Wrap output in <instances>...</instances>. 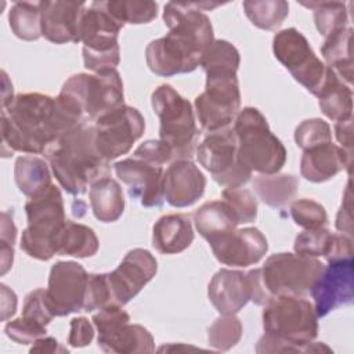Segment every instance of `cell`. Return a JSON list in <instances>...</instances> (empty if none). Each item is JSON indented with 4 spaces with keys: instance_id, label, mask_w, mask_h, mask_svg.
<instances>
[{
    "instance_id": "obj_1",
    "label": "cell",
    "mask_w": 354,
    "mask_h": 354,
    "mask_svg": "<svg viewBox=\"0 0 354 354\" xmlns=\"http://www.w3.org/2000/svg\"><path fill=\"white\" fill-rule=\"evenodd\" d=\"M83 122L87 120L80 108L61 94H17L1 106V155L44 153L51 142Z\"/></svg>"
},
{
    "instance_id": "obj_2",
    "label": "cell",
    "mask_w": 354,
    "mask_h": 354,
    "mask_svg": "<svg viewBox=\"0 0 354 354\" xmlns=\"http://www.w3.org/2000/svg\"><path fill=\"white\" fill-rule=\"evenodd\" d=\"M210 3H174L165 6L166 36L152 40L145 48V61L151 72L169 77L195 71L203 53L213 43V26L201 8H213Z\"/></svg>"
},
{
    "instance_id": "obj_3",
    "label": "cell",
    "mask_w": 354,
    "mask_h": 354,
    "mask_svg": "<svg viewBox=\"0 0 354 354\" xmlns=\"http://www.w3.org/2000/svg\"><path fill=\"white\" fill-rule=\"evenodd\" d=\"M59 185L72 195L84 194L94 181L109 174V162L97 151L94 126L80 123L51 142L44 151Z\"/></svg>"
},
{
    "instance_id": "obj_4",
    "label": "cell",
    "mask_w": 354,
    "mask_h": 354,
    "mask_svg": "<svg viewBox=\"0 0 354 354\" xmlns=\"http://www.w3.org/2000/svg\"><path fill=\"white\" fill-rule=\"evenodd\" d=\"M28 227L21 236V249L33 259L50 260L58 253V236L66 217L59 188L50 184L25 203Z\"/></svg>"
},
{
    "instance_id": "obj_5",
    "label": "cell",
    "mask_w": 354,
    "mask_h": 354,
    "mask_svg": "<svg viewBox=\"0 0 354 354\" xmlns=\"http://www.w3.org/2000/svg\"><path fill=\"white\" fill-rule=\"evenodd\" d=\"M239 162L252 173L275 174L286 162V149L270 130L264 115L253 106L238 112L234 120Z\"/></svg>"
},
{
    "instance_id": "obj_6",
    "label": "cell",
    "mask_w": 354,
    "mask_h": 354,
    "mask_svg": "<svg viewBox=\"0 0 354 354\" xmlns=\"http://www.w3.org/2000/svg\"><path fill=\"white\" fill-rule=\"evenodd\" d=\"M151 104L159 118V140L171 149L173 162L191 159L199 136L191 102L170 84H160L152 91Z\"/></svg>"
},
{
    "instance_id": "obj_7",
    "label": "cell",
    "mask_w": 354,
    "mask_h": 354,
    "mask_svg": "<svg viewBox=\"0 0 354 354\" xmlns=\"http://www.w3.org/2000/svg\"><path fill=\"white\" fill-rule=\"evenodd\" d=\"M263 328L266 333L285 342L292 353H307L318 335V315L308 300L279 296L264 306Z\"/></svg>"
},
{
    "instance_id": "obj_8",
    "label": "cell",
    "mask_w": 354,
    "mask_h": 354,
    "mask_svg": "<svg viewBox=\"0 0 354 354\" xmlns=\"http://www.w3.org/2000/svg\"><path fill=\"white\" fill-rule=\"evenodd\" d=\"M123 26L108 12L104 1L86 6L79 26V40L83 43V62L88 71L97 73L116 69L120 61L118 36Z\"/></svg>"
},
{
    "instance_id": "obj_9",
    "label": "cell",
    "mask_w": 354,
    "mask_h": 354,
    "mask_svg": "<svg viewBox=\"0 0 354 354\" xmlns=\"http://www.w3.org/2000/svg\"><path fill=\"white\" fill-rule=\"evenodd\" d=\"M324 264L317 257L297 253L271 254L261 268H259L263 288L272 300L279 296L307 295L324 270Z\"/></svg>"
},
{
    "instance_id": "obj_10",
    "label": "cell",
    "mask_w": 354,
    "mask_h": 354,
    "mask_svg": "<svg viewBox=\"0 0 354 354\" xmlns=\"http://www.w3.org/2000/svg\"><path fill=\"white\" fill-rule=\"evenodd\" d=\"M59 94L77 105L91 120L124 105L123 83L116 69L73 75L64 83Z\"/></svg>"
},
{
    "instance_id": "obj_11",
    "label": "cell",
    "mask_w": 354,
    "mask_h": 354,
    "mask_svg": "<svg viewBox=\"0 0 354 354\" xmlns=\"http://www.w3.org/2000/svg\"><path fill=\"white\" fill-rule=\"evenodd\" d=\"M195 113L201 127L213 133L235 120L241 108L236 73H207L206 87L195 98Z\"/></svg>"
},
{
    "instance_id": "obj_12",
    "label": "cell",
    "mask_w": 354,
    "mask_h": 354,
    "mask_svg": "<svg viewBox=\"0 0 354 354\" xmlns=\"http://www.w3.org/2000/svg\"><path fill=\"white\" fill-rule=\"evenodd\" d=\"M238 144L232 127L209 133L196 147V158L213 177L225 188H239L246 184L252 171L238 159Z\"/></svg>"
},
{
    "instance_id": "obj_13",
    "label": "cell",
    "mask_w": 354,
    "mask_h": 354,
    "mask_svg": "<svg viewBox=\"0 0 354 354\" xmlns=\"http://www.w3.org/2000/svg\"><path fill=\"white\" fill-rule=\"evenodd\" d=\"M272 51L295 80L317 97L326 77L328 66L315 55L304 35L296 28H288L275 33Z\"/></svg>"
},
{
    "instance_id": "obj_14",
    "label": "cell",
    "mask_w": 354,
    "mask_h": 354,
    "mask_svg": "<svg viewBox=\"0 0 354 354\" xmlns=\"http://www.w3.org/2000/svg\"><path fill=\"white\" fill-rule=\"evenodd\" d=\"M94 144L105 160L127 153L144 134L145 120L130 105L118 106L94 120Z\"/></svg>"
},
{
    "instance_id": "obj_15",
    "label": "cell",
    "mask_w": 354,
    "mask_h": 354,
    "mask_svg": "<svg viewBox=\"0 0 354 354\" xmlns=\"http://www.w3.org/2000/svg\"><path fill=\"white\" fill-rule=\"evenodd\" d=\"M87 281L88 274L76 261H57L51 267L46 292L55 317L83 311Z\"/></svg>"
},
{
    "instance_id": "obj_16",
    "label": "cell",
    "mask_w": 354,
    "mask_h": 354,
    "mask_svg": "<svg viewBox=\"0 0 354 354\" xmlns=\"http://www.w3.org/2000/svg\"><path fill=\"white\" fill-rule=\"evenodd\" d=\"M314 308L319 317L328 315L337 307L353 303L354 261L353 259L328 263L310 289Z\"/></svg>"
},
{
    "instance_id": "obj_17",
    "label": "cell",
    "mask_w": 354,
    "mask_h": 354,
    "mask_svg": "<svg viewBox=\"0 0 354 354\" xmlns=\"http://www.w3.org/2000/svg\"><path fill=\"white\" fill-rule=\"evenodd\" d=\"M156 271L158 263L151 252L141 248L129 250L118 268L108 272L115 303L127 304L155 277Z\"/></svg>"
},
{
    "instance_id": "obj_18",
    "label": "cell",
    "mask_w": 354,
    "mask_h": 354,
    "mask_svg": "<svg viewBox=\"0 0 354 354\" xmlns=\"http://www.w3.org/2000/svg\"><path fill=\"white\" fill-rule=\"evenodd\" d=\"M118 178L129 187V195L137 199L144 207L162 206L163 176L162 166L152 165L138 158H127L113 165Z\"/></svg>"
},
{
    "instance_id": "obj_19",
    "label": "cell",
    "mask_w": 354,
    "mask_h": 354,
    "mask_svg": "<svg viewBox=\"0 0 354 354\" xmlns=\"http://www.w3.org/2000/svg\"><path fill=\"white\" fill-rule=\"evenodd\" d=\"M214 257L232 267H248L259 263L267 253L264 234L254 227L234 230L207 241Z\"/></svg>"
},
{
    "instance_id": "obj_20",
    "label": "cell",
    "mask_w": 354,
    "mask_h": 354,
    "mask_svg": "<svg viewBox=\"0 0 354 354\" xmlns=\"http://www.w3.org/2000/svg\"><path fill=\"white\" fill-rule=\"evenodd\" d=\"M206 177L191 159L174 160L163 176V196L174 207L194 205L205 192Z\"/></svg>"
},
{
    "instance_id": "obj_21",
    "label": "cell",
    "mask_w": 354,
    "mask_h": 354,
    "mask_svg": "<svg viewBox=\"0 0 354 354\" xmlns=\"http://www.w3.org/2000/svg\"><path fill=\"white\" fill-rule=\"evenodd\" d=\"M86 3L41 1V36L55 44L79 43V26Z\"/></svg>"
},
{
    "instance_id": "obj_22",
    "label": "cell",
    "mask_w": 354,
    "mask_h": 354,
    "mask_svg": "<svg viewBox=\"0 0 354 354\" xmlns=\"http://www.w3.org/2000/svg\"><path fill=\"white\" fill-rule=\"evenodd\" d=\"M207 296L220 314H236L250 300L248 272L227 268L218 270L209 282Z\"/></svg>"
},
{
    "instance_id": "obj_23",
    "label": "cell",
    "mask_w": 354,
    "mask_h": 354,
    "mask_svg": "<svg viewBox=\"0 0 354 354\" xmlns=\"http://www.w3.org/2000/svg\"><path fill=\"white\" fill-rule=\"evenodd\" d=\"M351 165L353 156L330 141L303 151L300 173L311 183H322L335 177L343 169H347L351 176Z\"/></svg>"
},
{
    "instance_id": "obj_24",
    "label": "cell",
    "mask_w": 354,
    "mask_h": 354,
    "mask_svg": "<svg viewBox=\"0 0 354 354\" xmlns=\"http://www.w3.org/2000/svg\"><path fill=\"white\" fill-rule=\"evenodd\" d=\"M194 230L187 214L162 216L152 228V246L162 254H176L189 248Z\"/></svg>"
},
{
    "instance_id": "obj_25",
    "label": "cell",
    "mask_w": 354,
    "mask_h": 354,
    "mask_svg": "<svg viewBox=\"0 0 354 354\" xmlns=\"http://www.w3.org/2000/svg\"><path fill=\"white\" fill-rule=\"evenodd\" d=\"M98 347L111 354L152 353L155 350L153 337L149 330L137 324H124L116 330L98 335Z\"/></svg>"
},
{
    "instance_id": "obj_26",
    "label": "cell",
    "mask_w": 354,
    "mask_h": 354,
    "mask_svg": "<svg viewBox=\"0 0 354 354\" xmlns=\"http://www.w3.org/2000/svg\"><path fill=\"white\" fill-rule=\"evenodd\" d=\"M317 97L322 113L330 120L340 122L353 118V91L329 66Z\"/></svg>"
},
{
    "instance_id": "obj_27",
    "label": "cell",
    "mask_w": 354,
    "mask_h": 354,
    "mask_svg": "<svg viewBox=\"0 0 354 354\" xmlns=\"http://www.w3.org/2000/svg\"><path fill=\"white\" fill-rule=\"evenodd\" d=\"M90 206L97 220L102 223L116 221L124 210L123 191L119 183L109 176L90 185Z\"/></svg>"
},
{
    "instance_id": "obj_28",
    "label": "cell",
    "mask_w": 354,
    "mask_h": 354,
    "mask_svg": "<svg viewBox=\"0 0 354 354\" xmlns=\"http://www.w3.org/2000/svg\"><path fill=\"white\" fill-rule=\"evenodd\" d=\"M194 223L198 232L206 239L236 230L238 218L225 201H210L203 203L194 213Z\"/></svg>"
},
{
    "instance_id": "obj_29",
    "label": "cell",
    "mask_w": 354,
    "mask_h": 354,
    "mask_svg": "<svg viewBox=\"0 0 354 354\" xmlns=\"http://www.w3.org/2000/svg\"><path fill=\"white\" fill-rule=\"evenodd\" d=\"M353 29H346L330 35L325 39L321 54L328 65L342 80L351 83L353 80V57H351Z\"/></svg>"
},
{
    "instance_id": "obj_30",
    "label": "cell",
    "mask_w": 354,
    "mask_h": 354,
    "mask_svg": "<svg viewBox=\"0 0 354 354\" xmlns=\"http://www.w3.org/2000/svg\"><path fill=\"white\" fill-rule=\"evenodd\" d=\"M256 195L271 207H283L295 198L299 180L293 174H260L253 180Z\"/></svg>"
},
{
    "instance_id": "obj_31",
    "label": "cell",
    "mask_w": 354,
    "mask_h": 354,
    "mask_svg": "<svg viewBox=\"0 0 354 354\" xmlns=\"http://www.w3.org/2000/svg\"><path fill=\"white\" fill-rule=\"evenodd\" d=\"M100 242L93 228L66 220L58 236V253L75 257H91L98 252Z\"/></svg>"
},
{
    "instance_id": "obj_32",
    "label": "cell",
    "mask_w": 354,
    "mask_h": 354,
    "mask_svg": "<svg viewBox=\"0 0 354 354\" xmlns=\"http://www.w3.org/2000/svg\"><path fill=\"white\" fill-rule=\"evenodd\" d=\"M14 178L18 189L29 198L51 184L47 162L33 155L19 156L15 160Z\"/></svg>"
},
{
    "instance_id": "obj_33",
    "label": "cell",
    "mask_w": 354,
    "mask_h": 354,
    "mask_svg": "<svg viewBox=\"0 0 354 354\" xmlns=\"http://www.w3.org/2000/svg\"><path fill=\"white\" fill-rule=\"evenodd\" d=\"M12 33L26 41L41 36V1H17L8 12Z\"/></svg>"
},
{
    "instance_id": "obj_34",
    "label": "cell",
    "mask_w": 354,
    "mask_h": 354,
    "mask_svg": "<svg viewBox=\"0 0 354 354\" xmlns=\"http://www.w3.org/2000/svg\"><path fill=\"white\" fill-rule=\"evenodd\" d=\"M243 10L254 26L274 30L288 17L289 4L285 0H248L243 1Z\"/></svg>"
},
{
    "instance_id": "obj_35",
    "label": "cell",
    "mask_w": 354,
    "mask_h": 354,
    "mask_svg": "<svg viewBox=\"0 0 354 354\" xmlns=\"http://www.w3.org/2000/svg\"><path fill=\"white\" fill-rule=\"evenodd\" d=\"M314 10L315 26L325 39L347 28L348 11L342 1H310L301 3Z\"/></svg>"
},
{
    "instance_id": "obj_36",
    "label": "cell",
    "mask_w": 354,
    "mask_h": 354,
    "mask_svg": "<svg viewBox=\"0 0 354 354\" xmlns=\"http://www.w3.org/2000/svg\"><path fill=\"white\" fill-rule=\"evenodd\" d=\"M104 6L123 25L148 24L158 14V4L149 0H109L104 1Z\"/></svg>"
},
{
    "instance_id": "obj_37",
    "label": "cell",
    "mask_w": 354,
    "mask_h": 354,
    "mask_svg": "<svg viewBox=\"0 0 354 354\" xmlns=\"http://www.w3.org/2000/svg\"><path fill=\"white\" fill-rule=\"evenodd\" d=\"M239 51L227 40H213L203 53L201 66L207 73H236Z\"/></svg>"
},
{
    "instance_id": "obj_38",
    "label": "cell",
    "mask_w": 354,
    "mask_h": 354,
    "mask_svg": "<svg viewBox=\"0 0 354 354\" xmlns=\"http://www.w3.org/2000/svg\"><path fill=\"white\" fill-rule=\"evenodd\" d=\"M242 330V322L235 314H221L207 330L209 346L218 351H227L241 340Z\"/></svg>"
},
{
    "instance_id": "obj_39",
    "label": "cell",
    "mask_w": 354,
    "mask_h": 354,
    "mask_svg": "<svg viewBox=\"0 0 354 354\" xmlns=\"http://www.w3.org/2000/svg\"><path fill=\"white\" fill-rule=\"evenodd\" d=\"M290 216L293 221L304 230L321 228L328 223L325 207L321 203L307 198H301L290 203Z\"/></svg>"
},
{
    "instance_id": "obj_40",
    "label": "cell",
    "mask_w": 354,
    "mask_h": 354,
    "mask_svg": "<svg viewBox=\"0 0 354 354\" xmlns=\"http://www.w3.org/2000/svg\"><path fill=\"white\" fill-rule=\"evenodd\" d=\"M223 201H225L234 210L238 223H253L257 217V201L254 195L245 188H224L221 191Z\"/></svg>"
},
{
    "instance_id": "obj_41",
    "label": "cell",
    "mask_w": 354,
    "mask_h": 354,
    "mask_svg": "<svg viewBox=\"0 0 354 354\" xmlns=\"http://www.w3.org/2000/svg\"><path fill=\"white\" fill-rule=\"evenodd\" d=\"M295 141L303 151L332 141L330 126L322 119L303 120L295 130Z\"/></svg>"
},
{
    "instance_id": "obj_42",
    "label": "cell",
    "mask_w": 354,
    "mask_h": 354,
    "mask_svg": "<svg viewBox=\"0 0 354 354\" xmlns=\"http://www.w3.org/2000/svg\"><path fill=\"white\" fill-rule=\"evenodd\" d=\"M109 304L116 303L113 300V295L109 286L108 274H88L83 311L90 313Z\"/></svg>"
},
{
    "instance_id": "obj_43",
    "label": "cell",
    "mask_w": 354,
    "mask_h": 354,
    "mask_svg": "<svg viewBox=\"0 0 354 354\" xmlns=\"http://www.w3.org/2000/svg\"><path fill=\"white\" fill-rule=\"evenodd\" d=\"M330 234L332 232L325 227L315 228V230H304L296 236L293 249L297 254H303V256H310V257L324 256Z\"/></svg>"
},
{
    "instance_id": "obj_44",
    "label": "cell",
    "mask_w": 354,
    "mask_h": 354,
    "mask_svg": "<svg viewBox=\"0 0 354 354\" xmlns=\"http://www.w3.org/2000/svg\"><path fill=\"white\" fill-rule=\"evenodd\" d=\"M22 317L43 326H47L51 322L55 315L50 307L46 289H35L25 296Z\"/></svg>"
},
{
    "instance_id": "obj_45",
    "label": "cell",
    "mask_w": 354,
    "mask_h": 354,
    "mask_svg": "<svg viewBox=\"0 0 354 354\" xmlns=\"http://www.w3.org/2000/svg\"><path fill=\"white\" fill-rule=\"evenodd\" d=\"M6 335L18 344L35 343L39 337L46 336V326L36 324L25 317H19L7 322L4 328Z\"/></svg>"
},
{
    "instance_id": "obj_46",
    "label": "cell",
    "mask_w": 354,
    "mask_h": 354,
    "mask_svg": "<svg viewBox=\"0 0 354 354\" xmlns=\"http://www.w3.org/2000/svg\"><path fill=\"white\" fill-rule=\"evenodd\" d=\"M122 307L120 304H109L100 308L98 313L93 315V324L98 335L111 333L130 322V315Z\"/></svg>"
},
{
    "instance_id": "obj_47",
    "label": "cell",
    "mask_w": 354,
    "mask_h": 354,
    "mask_svg": "<svg viewBox=\"0 0 354 354\" xmlns=\"http://www.w3.org/2000/svg\"><path fill=\"white\" fill-rule=\"evenodd\" d=\"M134 158L142 159L156 166L173 162L171 149L160 140H148L142 142L133 153Z\"/></svg>"
},
{
    "instance_id": "obj_48",
    "label": "cell",
    "mask_w": 354,
    "mask_h": 354,
    "mask_svg": "<svg viewBox=\"0 0 354 354\" xmlns=\"http://www.w3.org/2000/svg\"><path fill=\"white\" fill-rule=\"evenodd\" d=\"M324 257L328 263L353 259V239L346 234H330Z\"/></svg>"
},
{
    "instance_id": "obj_49",
    "label": "cell",
    "mask_w": 354,
    "mask_h": 354,
    "mask_svg": "<svg viewBox=\"0 0 354 354\" xmlns=\"http://www.w3.org/2000/svg\"><path fill=\"white\" fill-rule=\"evenodd\" d=\"M94 324H91L84 317H77L71 321V332L68 336V343L72 347H84L91 343L94 337Z\"/></svg>"
},
{
    "instance_id": "obj_50",
    "label": "cell",
    "mask_w": 354,
    "mask_h": 354,
    "mask_svg": "<svg viewBox=\"0 0 354 354\" xmlns=\"http://www.w3.org/2000/svg\"><path fill=\"white\" fill-rule=\"evenodd\" d=\"M336 228L348 236L353 235V220H351V181L346 187L343 202L336 217Z\"/></svg>"
},
{
    "instance_id": "obj_51",
    "label": "cell",
    "mask_w": 354,
    "mask_h": 354,
    "mask_svg": "<svg viewBox=\"0 0 354 354\" xmlns=\"http://www.w3.org/2000/svg\"><path fill=\"white\" fill-rule=\"evenodd\" d=\"M335 134L340 144V148H343L348 155L353 156V118L336 122Z\"/></svg>"
},
{
    "instance_id": "obj_52",
    "label": "cell",
    "mask_w": 354,
    "mask_h": 354,
    "mask_svg": "<svg viewBox=\"0 0 354 354\" xmlns=\"http://www.w3.org/2000/svg\"><path fill=\"white\" fill-rule=\"evenodd\" d=\"M17 238V227L12 220V213L3 212L1 213V224H0V243L14 246Z\"/></svg>"
},
{
    "instance_id": "obj_53",
    "label": "cell",
    "mask_w": 354,
    "mask_h": 354,
    "mask_svg": "<svg viewBox=\"0 0 354 354\" xmlns=\"http://www.w3.org/2000/svg\"><path fill=\"white\" fill-rule=\"evenodd\" d=\"M1 290V321H7L17 310V296L15 293L4 283L0 285Z\"/></svg>"
},
{
    "instance_id": "obj_54",
    "label": "cell",
    "mask_w": 354,
    "mask_h": 354,
    "mask_svg": "<svg viewBox=\"0 0 354 354\" xmlns=\"http://www.w3.org/2000/svg\"><path fill=\"white\" fill-rule=\"evenodd\" d=\"M30 353H68V348L61 346L57 339L50 336L39 337L29 350Z\"/></svg>"
}]
</instances>
